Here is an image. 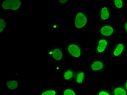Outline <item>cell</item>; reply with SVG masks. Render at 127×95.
<instances>
[{"label":"cell","mask_w":127,"mask_h":95,"mask_svg":"<svg viewBox=\"0 0 127 95\" xmlns=\"http://www.w3.org/2000/svg\"><path fill=\"white\" fill-rule=\"evenodd\" d=\"M127 50V45L125 40H121L115 43L111 47L110 54L112 58H121L125 55Z\"/></svg>","instance_id":"ba28073f"},{"label":"cell","mask_w":127,"mask_h":95,"mask_svg":"<svg viewBox=\"0 0 127 95\" xmlns=\"http://www.w3.org/2000/svg\"><path fill=\"white\" fill-rule=\"evenodd\" d=\"M70 3L69 0H59V1H57V4L58 5H65V4H68Z\"/></svg>","instance_id":"ffe728a7"},{"label":"cell","mask_w":127,"mask_h":95,"mask_svg":"<svg viewBox=\"0 0 127 95\" xmlns=\"http://www.w3.org/2000/svg\"><path fill=\"white\" fill-rule=\"evenodd\" d=\"M76 71L71 67H67L64 69L61 74L62 81L66 83L73 82Z\"/></svg>","instance_id":"30bf717a"},{"label":"cell","mask_w":127,"mask_h":95,"mask_svg":"<svg viewBox=\"0 0 127 95\" xmlns=\"http://www.w3.org/2000/svg\"><path fill=\"white\" fill-rule=\"evenodd\" d=\"M20 86L17 78H5L4 82V90L5 91H15Z\"/></svg>","instance_id":"8fae6325"},{"label":"cell","mask_w":127,"mask_h":95,"mask_svg":"<svg viewBox=\"0 0 127 95\" xmlns=\"http://www.w3.org/2000/svg\"><path fill=\"white\" fill-rule=\"evenodd\" d=\"M66 55L76 61H81L84 56L83 45L79 42L69 43L65 46Z\"/></svg>","instance_id":"6da1fadb"},{"label":"cell","mask_w":127,"mask_h":95,"mask_svg":"<svg viewBox=\"0 0 127 95\" xmlns=\"http://www.w3.org/2000/svg\"><path fill=\"white\" fill-rule=\"evenodd\" d=\"M22 7L21 0H3L0 3V10L3 12L20 13Z\"/></svg>","instance_id":"5b68a950"},{"label":"cell","mask_w":127,"mask_h":95,"mask_svg":"<svg viewBox=\"0 0 127 95\" xmlns=\"http://www.w3.org/2000/svg\"><path fill=\"white\" fill-rule=\"evenodd\" d=\"M113 15V11L112 8L107 4H103L100 5L98 14L100 23L102 24H107L112 18Z\"/></svg>","instance_id":"52a82bcc"},{"label":"cell","mask_w":127,"mask_h":95,"mask_svg":"<svg viewBox=\"0 0 127 95\" xmlns=\"http://www.w3.org/2000/svg\"><path fill=\"white\" fill-rule=\"evenodd\" d=\"M48 55L58 66L64 61L66 53L65 48L60 45H54L48 50Z\"/></svg>","instance_id":"8992f818"},{"label":"cell","mask_w":127,"mask_h":95,"mask_svg":"<svg viewBox=\"0 0 127 95\" xmlns=\"http://www.w3.org/2000/svg\"><path fill=\"white\" fill-rule=\"evenodd\" d=\"M87 80V72L84 70H78L76 71V75L73 83L77 86L84 85Z\"/></svg>","instance_id":"7c38bea8"},{"label":"cell","mask_w":127,"mask_h":95,"mask_svg":"<svg viewBox=\"0 0 127 95\" xmlns=\"http://www.w3.org/2000/svg\"><path fill=\"white\" fill-rule=\"evenodd\" d=\"M112 95H127V90L121 84L112 85L109 86Z\"/></svg>","instance_id":"4fadbf2b"},{"label":"cell","mask_w":127,"mask_h":95,"mask_svg":"<svg viewBox=\"0 0 127 95\" xmlns=\"http://www.w3.org/2000/svg\"><path fill=\"white\" fill-rule=\"evenodd\" d=\"M107 65L103 60L95 59L88 65V70L93 74H102L107 70Z\"/></svg>","instance_id":"9c48e42d"},{"label":"cell","mask_w":127,"mask_h":95,"mask_svg":"<svg viewBox=\"0 0 127 95\" xmlns=\"http://www.w3.org/2000/svg\"><path fill=\"white\" fill-rule=\"evenodd\" d=\"M118 30L116 26L113 24L107 23L102 24L96 29V33L99 37L112 39L114 36L118 34Z\"/></svg>","instance_id":"277c9868"},{"label":"cell","mask_w":127,"mask_h":95,"mask_svg":"<svg viewBox=\"0 0 127 95\" xmlns=\"http://www.w3.org/2000/svg\"><path fill=\"white\" fill-rule=\"evenodd\" d=\"M121 84H122L124 86V88L127 90V78L124 80V81L122 83H121Z\"/></svg>","instance_id":"44dd1931"},{"label":"cell","mask_w":127,"mask_h":95,"mask_svg":"<svg viewBox=\"0 0 127 95\" xmlns=\"http://www.w3.org/2000/svg\"><path fill=\"white\" fill-rule=\"evenodd\" d=\"M94 95H112L109 87H103L97 90Z\"/></svg>","instance_id":"ac0fdd59"},{"label":"cell","mask_w":127,"mask_h":95,"mask_svg":"<svg viewBox=\"0 0 127 95\" xmlns=\"http://www.w3.org/2000/svg\"><path fill=\"white\" fill-rule=\"evenodd\" d=\"M112 39L99 37L96 40L95 53L97 56H102L110 50Z\"/></svg>","instance_id":"3957f363"},{"label":"cell","mask_w":127,"mask_h":95,"mask_svg":"<svg viewBox=\"0 0 127 95\" xmlns=\"http://www.w3.org/2000/svg\"><path fill=\"white\" fill-rule=\"evenodd\" d=\"M88 95L87 94H82V95Z\"/></svg>","instance_id":"603a6c76"},{"label":"cell","mask_w":127,"mask_h":95,"mask_svg":"<svg viewBox=\"0 0 127 95\" xmlns=\"http://www.w3.org/2000/svg\"><path fill=\"white\" fill-rule=\"evenodd\" d=\"M125 56H126V60H127V52H126V54H125Z\"/></svg>","instance_id":"7402d4cb"},{"label":"cell","mask_w":127,"mask_h":95,"mask_svg":"<svg viewBox=\"0 0 127 95\" xmlns=\"http://www.w3.org/2000/svg\"><path fill=\"white\" fill-rule=\"evenodd\" d=\"M60 89L57 87H50L40 91L37 95H59Z\"/></svg>","instance_id":"5bb4252c"},{"label":"cell","mask_w":127,"mask_h":95,"mask_svg":"<svg viewBox=\"0 0 127 95\" xmlns=\"http://www.w3.org/2000/svg\"><path fill=\"white\" fill-rule=\"evenodd\" d=\"M112 8L117 10H122L125 9L126 2L125 0H112L111 1Z\"/></svg>","instance_id":"2e32d148"},{"label":"cell","mask_w":127,"mask_h":95,"mask_svg":"<svg viewBox=\"0 0 127 95\" xmlns=\"http://www.w3.org/2000/svg\"><path fill=\"white\" fill-rule=\"evenodd\" d=\"M8 21L7 18L1 17L0 18V34H3L8 28Z\"/></svg>","instance_id":"e0dca14e"},{"label":"cell","mask_w":127,"mask_h":95,"mask_svg":"<svg viewBox=\"0 0 127 95\" xmlns=\"http://www.w3.org/2000/svg\"><path fill=\"white\" fill-rule=\"evenodd\" d=\"M89 18L85 11L79 10L73 16V28L75 31L86 30L89 24Z\"/></svg>","instance_id":"7a4b0ae2"},{"label":"cell","mask_w":127,"mask_h":95,"mask_svg":"<svg viewBox=\"0 0 127 95\" xmlns=\"http://www.w3.org/2000/svg\"><path fill=\"white\" fill-rule=\"evenodd\" d=\"M59 95H79L76 89L70 86H66L60 89Z\"/></svg>","instance_id":"9a60e30c"},{"label":"cell","mask_w":127,"mask_h":95,"mask_svg":"<svg viewBox=\"0 0 127 95\" xmlns=\"http://www.w3.org/2000/svg\"><path fill=\"white\" fill-rule=\"evenodd\" d=\"M122 32L125 35L127 36V17L126 18L125 21L122 25Z\"/></svg>","instance_id":"d6986e66"}]
</instances>
